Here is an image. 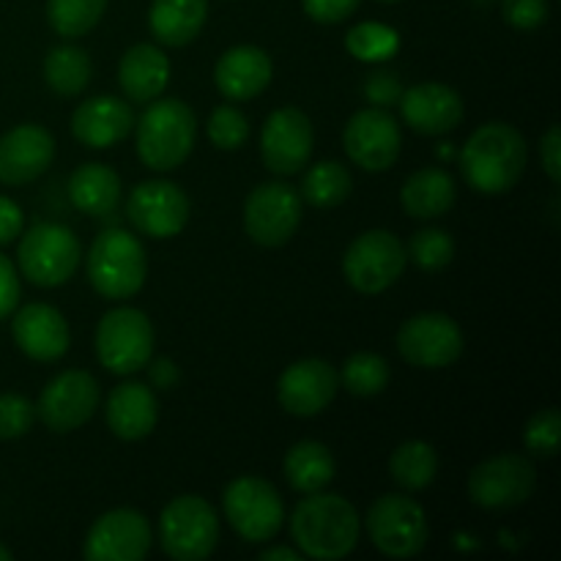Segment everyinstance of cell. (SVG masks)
<instances>
[{
    "instance_id": "obj_19",
    "label": "cell",
    "mask_w": 561,
    "mask_h": 561,
    "mask_svg": "<svg viewBox=\"0 0 561 561\" xmlns=\"http://www.w3.org/2000/svg\"><path fill=\"white\" fill-rule=\"evenodd\" d=\"M340 373L327 359H299L279 376L277 398L288 414L318 416L332 405Z\"/></svg>"
},
{
    "instance_id": "obj_48",
    "label": "cell",
    "mask_w": 561,
    "mask_h": 561,
    "mask_svg": "<svg viewBox=\"0 0 561 561\" xmlns=\"http://www.w3.org/2000/svg\"><path fill=\"white\" fill-rule=\"evenodd\" d=\"M261 559H263V561H277V559H283V561H296V559H299V551H294V548L277 546V548H268V551H263Z\"/></svg>"
},
{
    "instance_id": "obj_31",
    "label": "cell",
    "mask_w": 561,
    "mask_h": 561,
    "mask_svg": "<svg viewBox=\"0 0 561 561\" xmlns=\"http://www.w3.org/2000/svg\"><path fill=\"white\" fill-rule=\"evenodd\" d=\"M91 58L82 47L60 44L44 58V80L58 96H77L91 82Z\"/></svg>"
},
{
    "instance_id": "obj_11",
    "label": "cell",
    "mask_w": 561,
    "mask_h": 561,
    "mask_svg": "<svg viewBox=\"0 0 561 561\" xmlns=\"http://www.w3.org/2000/svg\"><path fill=\"white\" fill-rule=\"evenodd\" d=\"M301 225V197L285 181H268L250 192L244 206V228L255 244L283 247Z\"/></svg>"
},
{
    "instance_id": "obj_46",
    "label": "cell",
    "mask_w": 561,
    "mask_h": 561,
    "mask_svg": "<svg viewBox=\"0 0 561 561\" xmlns=\"http://www.w3.org/2000/svg\"><path fill=\"white\" fill-rule=\"evenodd\" d=\"M22 225H25L22 208L11 197L0 195V247L11 244L22 233Z\"/></svg>"
},
{
    "instance_id": "obj_15",
    "label": "cell",
    "mask_w": 561,
    "mask_h": 561,
    "mask_svg": "<svg viewBox=\"0 0 561 561\" xmlns=\"http://www.w3.org/2000/svg\"><path fill=\"white\" fill-rule=\"evenodd\" d=\"M343 146L351 162L367 173H383L400 157L403 135L400 124L383 107H367L351 115L343 131Z\"/></svg>"
},
{
    "instance_id": "obj_37",
    "label": "cell",
    "mask_w": 561,
    "mask_h": 561,
    "mask_svg": "<svg viewBox=\"0 0 561 561\" xmlns=\"http://www.w3.org/2000/svg\"><path fill=\"white\" fill-rule=\"evenodd\" d=\"M405 255L422 268V272H442L453 263L455 241L442 228H422L411 236Z\"/></svg>"
},
{
    "instance_id": "obj_6",
    "label": "cell",
    "mask_w": 561,
    "mask_h": 561,
    "mask_svg": "<svg viewBox=\"0 0 561 561\" xmlns=\"http://www.w3.org/2000/svg\"><path fill=\"white\" fill-rule=\"evenodd\" d=\"M159 542L175 561H203L219 542V518L203 496H179L159 515Z\"/></svg>"
},
{
    "instance_id": "obj_49",
    "label": "cell",
    "mask_w": 561,
    "mask_h": 561,
    "mask_svg": "<svg viewBox=\"0 0 561 561\" xmlns=\"http://www.w3.org/2000/svg\"><path fill=\"white\" fill-rule=\"evenodd\" d=\"M0 561H11V551H9V548L0 546Z\"/></svg>"
},
{
    "instance_id": "obj_14",
    "label": "cell",
    "mask_w": 561,
    "mask_h": 561,
    "mask_svg": "<svg viewBox=\"0 0 561 561\" xmlns=\"http://www.w3.org/2000/svg\"><path fill=\"white\" fill-rule=\"evenodd\" d=\"M126 217L148 239H173L190 222V197L173 181H142L129 192Z\"/></svg>"
},
{
    "instance_id": "obj_42",
    "label": "cell",
    "mask_w": 561,
    "mask_h": 561,
    "mask_svg": "<svg viewBox=\"0 0 561 561\" xmlns=\"http://www.w3.org/2000/svg\"><path fill=\"white\" fill-rule=\"evenodd\" d=\"M307 16L312 22H321V25H337V22L348 20L356 9H359V0H301Z\"/></svg>"
},
{
    "instance_id": "obj_9",
    "label": "cell",
    "mask_w": 561,
    "mask_h": 561,
    "mask_svg": "<svg viewBox=\"0 0 561 561\" xmlns=\"http://www.w3.org/2000/svg\"><path fill=\"white\" fill-rule=\"evenodd\" d=\"M225 518L247 542H268L283 529L285 507L277 488L261 477H239L225 488Z\"/></svg>"
},
{
    "instance_id": "obj_30",
    "label": "cell",
    "mask_w": 561,
    "mask_h": 561,
    "mask_svg": "<svg viewBox=\"0 0 561 561\" xmlns=\"http://www.w3.org/2000/svg\"><path fill=\"white\" fill-rule=\"evenodd\" d=\"M332 453L323 447L321 442H299L288 449L285 455V477H288L290 488L299 493H318L334 480Z\"/></svg>"
},
{
    "instance_id": "obj_21",
    "label": "cell",
    "mask_w": 561,
    "mask_h": 561,
    "mask_svg": "<svg viewBox=\"0 0 561 561\" xmlns=\"http://www.w3.org/2000/svg\"><path fill=\"white\" fill-rule=\"evenodd\" d=\"M55 159V140L44 126L22 124L0 137V184H31L47 173Z\"/></svg>"
},
{
    "instance_id": "obj_27",
    "label": "cell",
    "mask_w": 561,
    "mask_h": 561,
    "mask_svg": "<svg viewBox=\"0 0 561 561\" xmlns=\"http://www.w3.org/2000/svg\"><path fill=\"white\" fill-rule=\"evenodd\" d=\"M208 16V0H153L148 25L159 44L186 47L195 42Z\"/></svg>"
},
{
    "instance_id": "obj_18",
    "label": "cell",
    "mask_w": 561,
    "mask_h": 561,
    "mask_svg": "<svg viewBox=\"0 0 561 561\" xmlns=\"http://www.w3.org/2000/svg\"><path fill=\"white\" fill-rule=\"evenodd\" d=\"M151 551V526L137 510H110L85 537L88 561H140Z\"/></svg>"
},
{
    "instance_id": "obj_33",
    "label": "cell",
    "mask_w": 561,
    "mask_h": 561,
    "mask_svg": "<svg viewBox=\"0 0 561 561\" xmlns=\"http://www.w3.org/2000/svg\"><path fill=\"white\" fill-rule=\"evenodd\" d=\"M351 190H354V179L348 170L340 162H318L312 164L301 181V197L316 208H334L340 203L348 201Z\"/></svg>"
},
{
    "instance_id": "obj_2",
    "label": "cell",
    "mask_w": 561,
    "mask_h": 561,
    "mask_svg": "<svg viewBox=\"0 0 561 561\" xmlns=\"http://www.w3.org/2000/svg\"><path fill=\"white\" fill-rule=\"evenodd\" d=\"M359 513L337 493H307L290 515V537L307 559H345L359 542Z\"/></svg>"
},
{
    "instance_id": "obj_40",
    "label": "cell",
    "mask_w": 561,
    "mask_h": 561,
    "mask_svg": "<svg viewBox=\"0 0 561 561\" xmlns=\"http://www.w3.org/2000/svg\"><path fill=\"white\" fill-rule=\"evenodd\" d=\"M33 422H36V405L31 400L14 392L0 394V438L3 442L25 436Z\"/></svg>"
},
{
    "instance_id": "obj_25",
    "label": "cell",
    "mask_w": 561,
    "mask_h": 561,
    "mask_svg": "<svg viewBox=\"0 0 561 561\" xmlns=\"http://www.w3.org/2000/svg\"><path fill=\"white\" fill-rule=\"evenodd\" d=\"M159 403L151 387L140 381H126L110 392L107 398V425L113 436L124 442H140L157 427Z\"/></svg>"
},
{
    "instance_id": "obj_13",
    "label": "cell",
    "mask_w": 561,
    "mask_h": 561,
    "mask_svg": "<svg viewBox=\"0 0 561 561\" xmlns=\"http://www.w3.org/2000/svg\"><path fill=\"white\" fill-rule=\"evenodd\" d=\"M537 488V469L524 455H496L469 477V496L482 510H513Z\"/></svg>"
},
{
    "instance_id": "obj_24",
    "label": "cell",
    "mask_w": 561,
    "mask_h": 561,
    "mask_svg": "<svg viewBox=\"0 0 561 561\" xmlns=\"http://www.w3.org/2000/svg\"><path fill=\"white\" fill-rule=\"evenodd\" d=\"M135 129V113L118 96H93L71 115V135L88 148H113Z\"/></svg>"
},
{
    "instance_id": "obj_36",
    "label": "cell",
    "mask_w": 561,
    "mask_h": 561,
    "mask_svg": "<svg viewBox=\"0 0 561 561\" xmlns=\"http://www.w3.org/2000/svg\"><path fill=\"white\" fill-rule=\"evenodd\" d=\"M389 365L383 356L370 354V351H359V354L348 356L343 365V387L356 398H373V394L383 392L389 383Z\"/></svg>"
},
{
    "instance_id": "obj_20",
    "label": "cell",
    "mask_w": 561,
    "mask_h": 561,
    "mask_svg": "<svg viewBox=\"0 0 561 561\" xmlns=\"http://www.w3.org/2000/svg\"><path fill=\"white\" fill-rule=\"evenodd\" d=\"M400 115L416 135H447L463 121V99L444 82H420L400 96Z\"/></svg>"
},
{
    "instance_id": "obj_29",
    "label": "cell",
    "mask_w": 561,
    "mask_h": 561,
    "mask_svg": "<svg viewBox=\"0 0 561 561\" xmlns=\"http://www.w3.org/2000/svg\"><path fill=\"white\" fill-rule=\"evenodd\" d=\"M69 197L88 217H104L121 203V179L113 168L88 162L71 173Z\"/></svg>"
},
{
    "instance_id": "obj_45",
    "label": "cell",
    "mask_w": 561,
    "mask_h": 561,
    "mask_svg": "<svg viewBox=\"0 0 561 561\" xmlns=\"http://www.w3.org/2000/svg\"><path fill=\"white\" fill-rule=\"evenodd\" d=\"M540 159H542V168H546L548 179H551L553 184H559L561 181V131L557 124H553L551 129L542 135Z\"/></svg>"
},
{
    "instance_id": "obj_5",
    "label": "cell",
    "mask_w": 561,
    "mask_h": 561,
    "mask_svg": "<svg viewBox=\"0 0 561 561\" xmlns=\"http://www.w3.org/2000/svg\"><path fill=\"white\" fill-rule=\"evenodd\" d=\"M80 241L66 225L38 222L22 233L16 263L27 283L38 288H58L75 277L80 266Z\"/></svg>"
},
{
    "instance_id": "obj_1",
    "label": "cell",
    "mask_w": 561,
    "mask_h": 561,
    "mask_svg": "<svg viewBox=\"0 0 561 561\" xmlns=\"http://www.w3.org/2000/svg\"><path fill=\"white\" fill-rule=\"evenodd\" d=\"M529 159L524 135L513 124L488 121L474 129L460 151V173L480 195H504L520 181Z\"/></svg>"
},
{
    "instance_id": "obj_44",
    "label": "cell",
    "mask_w": 561,
    "mask_h": 561,
    "mask_svg": "<svg viewBox=\"0 0 561 561\" xmlns=\"http://www.w3.org/2000/svg\"><path fill=\"white\" fill-rule=\"evenodd\" d=\"M20 305V277H16L14 263L0 255V318L11 316Z\"/></svg>"
},
{
    "instance_id": "obj_32",
    "label": "cell",
    "mask_w": 561,
    "mask_h": 561,
    "mask_svg": "<svg viewBox=\"0 0 561 561\" xmlns=\"http://www.w3.org/2000/svg\"><path fill=\"white\" fill-rule=\"evenodd\" d=\"M438 471V455L427 442H405L389 458V474L405 491H425Z\"/></svg>"
},
{
    "instance_id": "obj_8",
    "label": "cell",
    "mask_w": 561,
    "mask_h": 561,
    "mask_svg": "<svg viewBox=\"0 0 561 561\" xmlns=\"http://www.w3.org/2000/svg\"><path fill=\"white\" fill-rule=\"evenodd\" d=\"M153 327L137 307H115L96 327V356L115 376H131L151 362Z\"/></svg>"
},
{
    "instance_id": "obj_50",
    "label": "cell",
    "mask_w": 561,
    "mask_h": 561,
    "mask_svg": "<svg viewBox=\"0 0 561 561\" xmlns=\"http://www.w3.org/2000/svg\"><path fill=\"white\" fill-rule=\"evenodd\" d=\"M381 3H398V0H381Z\"/></svg>"
},
{
    "instance_id": "obj_26",
    "label": "cell",
    "mask_w": 561,
    "mask_h": 561,
    "mask_svg": "<svg viewBox=\"0 0 561 561\" xmlns=\"http://www.w3.org/2000/svg\"><path fill=\"white\" fill-rule=\"evenodd\" d=\"M170 82V60L153 44H135L121 58L118 85L129 102L148 104L164 93Z\"/></svg>"
},
{
    "instance_id": "obj_39",
    "label": "cell",
    "mask_w": 561,
    "mask_h": 561,
    "mask_svg": "<svg viewBox=\"0 0 561 561\" xmlns=\"http://www.w3.org/2000/svg\"><path fill=\"white\" fill-rule=\"evenodd\" d=\"M561 442V414L557 409L537 411L524 431V444L531 455L553 458L559 453Z\"/></svg>"
},
{
    "instance_id": "obj_7",
    "label": "cell",
    "mask_w": 561,
    "mask_h": 561,
    "mask_svg": "<svg viewBox=\"0 0 561 561\" xmlns=\"http://www.w3.org/2000/svg\"><path fill=\"white\" fill-rule=\"evenodd\" d=\"M367 535L373 546L389 559H409L422 553L431 537L425 507L403 493H389L373 502L367 513Z\"/></svg>"
},
{
    "instance_id": "obj_35",
    "label": "cell",
    "mask_w": 561,
    "mask_h": 561,
    "mask_svg": "<svg viewBox=\"0 0 561 561\" xmlns=\"http://www.w3.org/2000/svg\"><path fill=\"white\" fill-rule=\"evenodd\" d=\"M345 49L362 64H381L398 55L400 33L383 22H359L345 36Z\"/></svg>"
},
{
    "instance_id": "obj_17",
    "label": "cell",
    "mask_w": 561,
    "mask_h": 561,
    "mask_svg": "<svg viewBox=\"0 0 561 561\" xmlns=\"http://www.w3.org/2000/svg\"><path fill=\"white\" fill-rule=\"evenodd\" d=\"M312 121L299 107H279L261 131L263 164L277 175H296L312 157Z\"/></svg>"
},
{
    "instance_id": "obj_3",
    "label": "cell",
    "mask_w": 561,
    "mask_h": 561,
    "mask_svg": "<svg viewBox=\"0 0 561 561\" xmlns=\"http://www.w3.org/2000/svg\"><path fill=\"white\" fill-rule=\"evenodd\" d=\"M197 121L181 99H153L137 121V157L157 173L181 168L195 148Z\"/></svg>"
},
{
    "instance_id": "obj_23",
    "label": "cell",
    "mask_w": 561,
    "mask_h": 561,
    "mask_svg": "<svg viewBox=\"0 0 561 561\" xmlns=\"http://www.w3.org/2000/svg\"><path fill=\"white\" fill-rule=\"evenodd\" d=\"M274 75V64L266 49L255 44H239L230 47L214 69V82L219 93L230 102H247V99L261 96L268 88Z\"/></svg>"
},
{
    "instance_id": "obj_12",
    "label": "cell",
    "mask_w": 561,
    "mask_h": 561,
    "mask_svg": "<svg viewBox=\"0 0 561 561\" xmlns=\"http://www.w3.org/2000/svg\"><path fill=\"white\" fill-rule=\"evenodd\" d=\"M398 351L409 365L442 370L463 354V332L444 312H420L400 327Z\"/></svg>"
},
{
    "instance_id": "obj_28",
    "label": "cell",
    "mask_w": 561,
    "mask_h": 561,
    "mask_svg": "<svg viewBox=\"0 0 561 561\" xmlns=\"http://www.w3.org/2000/svg\"><path fill=\"white\" fill-rule=\"evenodd\" d=\"M458 186L453 175L442 168H422L411 175L400 190L403 211L414 219L444 217L455 206Z\"/></svg>"
},
{
    "instance_id": "obj_47",
    "label": "cell",
    "mask_w": 561,
    "mask_h": 561,
    "mask_svg": "<svg viewBox=\"0 0 561 561\" xmlns=\"http://www.w3.org/2000/svg\"><path fill=\"white\" fill-rule=\"evenodd\" d=\"M151 383H153V387H159V389L175 387V383H179V367H175L170 359L153 362Z\"/></svg>"
},
{
    "instance_id": "obj_10",
    "label": "cell",
    "mask_w": 561,
    "mask_h": 561,
    "mask_svg": "<svg viewBox=\"0 0 561 561\" xmlns=\"http://www.w3.org/2000/svg\"><path fill=\"white\" fill-rule=\"evenodd\" d=\"M405 263H409V255L398 236L389 230H367L359 239H354V244L345 252L343 274L351 288L376 296L403 277Z\"/></svg>"
},
{
    "instance_id": "obj_22",
    "label": "cell",
    "mask_w": 561,
    "mask_h": 561,
    "mask_svg": "<svg viewBox=\"0 0 561 561\" xmlns=\"http://www.w3.org/2000/svg\"><path fill=\"white\" fill-rule=\"evenodd\" d=\"M11 334H14V343L20 345L22 354L36 362L60 359L71 343L64 312L55 310L53 305H42V301H33V305H25L14 312Z\"/></svg>"
},
{
    "instance_id": "obj_34",
    "label": "cell",
    "mask_w": 561,
    "mask_h": 561,
    "mask_svg": "<svg viewBox=\"0 0 561 561\" xmlns=\"http://www.w3.org/2000/svg\"><path fill=\"white\" fill-rule=\"evenodd\" d=\"M107 0H47V20L64 38H80L91 33L104 16Z\"/></svg>"
},
{
    "instance_id": "obj_43",
    "label": "cell",
    "mask_w": 561,
    "mask_h": 561,
    "mask_svg": "<svg viewBox=\"0 0 561 561\" xmlns=\"http://www.w3.org/2000/svg\"><path fill=\"white\" fill-rule=\"evenodd\" d=\"M365 96L370 99L376 107H392L403 96V85H400V77L394 71H376V75L367 80Z\"/></svg>"
},
{
    "instance_id": "obj_38",
    "label": "cell",
    "mask_w": 561,
    "mask_h": 561,
    "mask_svg": "<svg viewBox=\"0 0 561 561\" xmlns=\"http://www.w3.org/2000/svg\"><path fill=\"white\" fill-rule=\"evenodd\" d=\"M208 140L222 151H239L250 140V121L233 104H219L208 115Z\"/></svg>"
},
{
    "instance_id": "obj_4",
    "label": "cell",
    "mask_w": 561,
    "mask_h": 561,
    "mask_svg": "<svg viewBox=\"0 0 561 561\" xmlns=\"http://www.w3.org/2000/svg\"><path fill=\"white\" fill-rule=\"evenodd\" d=\"M148 257L140 239L110 228L93 239L88 252V279L99 296L110 301L131 299L146 285Z\"/></svg>"
},
{
    "instance_id": "obj_41",
    "label": "cell",
    "mask_w": 561,
    "mask_h": 561,
    "mask_svg": "<svg viewBox=\"0 0 561 561\" xmlns=\"http://www.w3.org/2000/svg\"><path fill=\"white\" fill-rule=\"evenodd\" d=\"M502 14L515 31H535L548 20V0H502Z\"/></svg>"
},
{
    "instance_id": "obj_16",
    "label": "cell",
    "mask_w": 561,
    "mask_h": 561,
    "mask_svg": "<svg viewBox=\"0 0 561 561\" xmlns=\"http://www.w3.org/2000/svg\"><path fill=\"white\" fill-rule=\"evenodd\" d=\"M99 409V383L85 370H66L44 387L36 416L53 433H71Z\"/></svg>"
}]
</instances>
